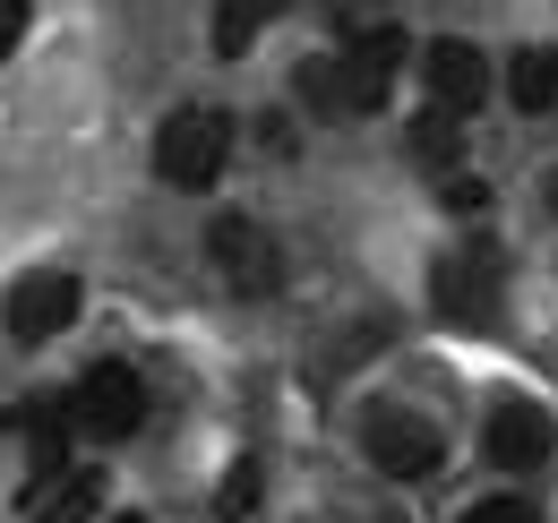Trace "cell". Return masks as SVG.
<instances>
[{
	"mask_svg": "<svg viewBox=\"0 0 558 523\" xmlns=\"http://www.w3.org/2000/svg\"><path fill=\"white\" fill-rule=\"evenodd\" d=\"M482 447H489V463H507V472H533V463H550V421H542L533 403H498Z\"/></svg>",
	"mask_w": 558,
	"mask_h": 523,
	"instance_id": "9c48e42d",
	"label": "cell"
},
{
	"mask_svg": "<svg viewBox=\"0 0 558 523\" xmlns=\"http://www.w3.org/2000/svg\"><path fill=\"white\" fill-rule=\"evenodd\" d=\"M283 9H292V0H215V52H223V61H241V52H250V44L283 17Z\"/></svg>",
	"mask_w": 558,
	"mask_h": 523,
	"instance_id": "8fae6325",
	"label": "cell"
},
{
	"mask_svg": "<svg viewBox=\"0 0 558 523\" xmlns=\"http://www.w3.org/2000/svg\"><path fill=\"white\" fill-rule=\"evenodd\" d=\"M429 104H447V112H473L489 95V61L473 52V44H429Z\"/></svg>",
	"mask_w": 558,
	"mask_h": 523,
	"instance_id": "30bf717a",
	"label": "cell"
},
{
	"mask_svg": "<svg viewBox=\"0 0 558 523\" xmlns=\"http://www.w3.org/2000/svg\"><path fill=\"white\" fill-rule=\"evenodd\" d=\"M95 498H104V481L61 463V472H35V489L17 498V515L26 523H95Z\"/></svg>",
	"mask_w": 558,
	"mask_h": 523,
	"instance_id": "ba28073f",
	"label": "cell"
},
{
	"mask_svg": "<svg viewBox=\"0 0 558 523\" xmlns=\"http://www.w3.org/2000/svg\"><path fill=\"white\" fill-rule=\"evenodd\" d=\"M498 283H507V258H498V241H489V232L456 241L447 258L429 266V301H438V318H447V327H489Z\"/></svg>",
	"mask_w": 558,
	"mask_h": 523,
	"instance_id": "6da1fadb",
	"label": "cell"
},
{
	"mask_svg": "<svg viewBox=\"0 0 558 523\" xmlns=\"http://www.w3.org/2000/svg\"><path fill=\"white\" fill-rule=\"evenodd\" d=\"M507 95H515V112H550L558 104V52H515V69H507Z\"/></svg>",
	"mask_w": 558,
	"mask_h": 523,
	"instance_id": "7c38bea8",
	"label": "cell"
},
{
	"mask_svg": "<svg viewBox=\"0 0 558 523\" xmlns=\"http://www.w3.org/2000/svg\"><path fill=\"white\" fill-rule=\"evenodd\" d=\"M292 77H301V104H310V112H327V121H361V112H378V104H387V86H378V77H361L352 61H301Z\"/></svg>",
	"mask_w": 558,
	"mask_h": 523,
	"instance_id": "52a82bcc",
	"label": "cell"
},
{
	"mask_svg": "<svg viewBox=\"0 0 558 523\" xmlns=\"http://www.w3.org/2000/svg\"><path fill=\"white\" fill-rule=\"evenodd\" d=\"M146 421V387L130 361H104V369H86L70 394V429L86 438V447H121V438H138Z\"/></svg>",
	"mask_w": 558,
	"mask_h": 523,
	"instance_id": "3957f363",
	"label": "cell"
},
{
	"mask_svg": "<svg viewBox=\"0 0 558 523\" xmlns=\"http://www.w3.org/2000/svg\"><path fill=\"white\" fill-rule=\"evenodd\" d=\"M361 447H369V463H378V472H396V481H429V472H438V455H447L438 421H421L413 403H369Z\"/></svg>",
	"mask_w": 558,
	"mask_h": 523,
	"instance_id": "5b68a950",
	"label": "cell"
},
{
	"mask_svg": "<svg viewBox=\"0 0 558 523\" xmlns=\"http://www.w3.org/2000/svg\"><path fill=\"white\" fill-rule=\"evenodd\" d=\"M223 163H232V121L207 112V104H190V112H172V121L155 130V172H163L172 190H215Z\"/></svg>",
	"mask_w": 558,
	"mask_h": 523,
	"instance_id": "7a4b0ae2",
	"label": "cell"
},
{
	"mask_svg": "<svg viewBox=\"0 0 558 523\" xmlns=\"http://www.w3.org/2000/svg\"><path fill=\"white\" fill-rule=\"evenodd\" d=\"M250 507H258V463H232V472H223V489H215V515L241 523Z\"/></svg>",
	"mask_w": 558,
	"mask_h": 523,
	"instance_id": "5bb4252c",
	"label": "cell"
},
{
	"mask_svg": "<svg viewBox=\"0 0 558 523\" xmlns=\"http://www.w3.org/2000/svg\"><path fill=\"white\" fill-rule=\"evenodd\" d=\"M464 523H542V515H533L524 498H489V507H473Z\"/></svg>",
	"mask_w": 558,
	"mask_h": 523,
	"instance_id": "9a60e30c",
	"label": "cell"
},
{
	"mask_svg": "<svg viewBox=\"0 0 558 523\" xmlns=\"http://www.w3.org/2000/svg\"><path fill=\"white\" fill-rule=\"evenodd\" d=\"M112 523H146V515H112Z\"/></svg>",
	"mask_w": 558,
	"mask_h": 523,
	"instance_id": "ac0fdd59",
	"label": "cell"
},
{
	"mask_svg": "<svg viewBox=\"0 0 558 523\" xmlns=\"http://www.w3.org/2000/svg\"><path fill=\"white\" fill-rule=\"evenodd\" d=\"M550 215H558V172H550Z\"/></svg>",
	"mask_w": 558,
	"mask_h": 523,
	"instance_id": "e0dca14e",
	"label": "cell"
},
{
	"mask_svg": "<svg viewBox=\"0 0 558 523\" xmlns=\"http://www.w3.org/2000/svg\"><path fill=\"white\" fill-rule=\"evenodd\" d=\"M70 318H77V275H26L0 301V327L17 335V343H44V335H61Z\"/></svg>",
	"mask_w": 558,
	"mask_h": 523,
	"instance_id": "8992f818",
	"label": "cell"
},
{
	"mask_svg": "<svg viewBox=\"0 0 558 523\" xmlns=\"http://www.w3.org/2000/svg\"><path fill=\"white\" fill-rule=\"evenodd\" d=\"M17 35H26V0H0V61L17 52Z\"/></svg>",
	"mask_w": 558,
	"mask_h": 523,
	"instance_id": "2e32d148",
	"label": "cell"
},
{
	"mask_svg": "<svg viewBox=\"0 0 558 523\" xmlns=\"http://www.w3.org/2000/svg\"><path fill=\"white\" fill-rule=\"evenodd\" d=\"M207 258L223 266V283H232L241 301H267L283 283V250H276V232H267L258 215H215L207 223Z\"/></svg>",
	"mask_w": 558,
	"mask_h": 523,
	"instance_id": "277c9868",
	"label": "cell"
},
{
	"mask_svg": "<svg viewBox=\"0 0 558 523\" xmlns=\"http://www.w3.org/2000/svg\"><path fill=\"white\" fill-rule=\"evenodd\" d=\"M413 155L429 172H456V163H464V137H456V112H447V104H429L413 121Z\"/></svg>",
	"mask_w": 558,
	"mask_h": 523,
	"instance_id": "4fadbf2b",
	"label": "cell"
}]
</instances>
